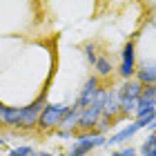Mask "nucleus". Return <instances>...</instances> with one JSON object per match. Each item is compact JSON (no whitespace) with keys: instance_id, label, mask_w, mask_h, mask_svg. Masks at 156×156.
<instances>
[{"instance_id":"nucleus-17","label":"nucleus","mask_w":156,"mask_h":156,"mask_svg":"<svg viewBox=\"0 0 156 156\" xmlns=\"http://www.w3.org/2000/svg\"><path fill=\"white\" fill-rule=\"evenodd\" d=\"M31 156H54V154H49V152H34Z\"/></svg>"},{"instance_id":"nucleus-7","label":"nucleus","mask_w":156,"mask_h":156,"mask_svg":"<svg viewBox=\"0 0 156 156\" xmlns=\"http://www.w3.org/2000/svg\"><path fill=\"white\" fill-rule=\"evenodd\" d=\"M78 123H80V109H78L76 105H72V107H67V112H65V116H62V120H60L58 129L76 134L78 132Z\"/></svg>"},{"instance_id":"nucleus-8","label":"nucleus","mask_w":156,"mask_h":156,"mask_svg":"<svg viewBox=\"0 0 156 156\" xmlns=\"http://www.w3.org/2000/svg\"><path fill=\"white\" fill-rule=\"evenodd\" d=\"M143 89H145V85H140L136 78H132V80H125L118 87V96L120 98H140L143 96Z\"/></svg>"},{"instance_id":"nucleus-10","label":"nucleus","mask_w":156,"mask_h":156,"mask_svg":"<svg viewBox=\"0 0 156 156\" xmlns=\"http://www.w3.org/2000/svg\"><path fill=\"white\" fill-rule=\"evenodd\" d=\"M136 132H138V125L136 123H127V127H123L120 132H116L114 136L107 138V147L109 145H120V143H125V140H129Z\"/></svg>"},{"instance_id":"nucleus-12","label":"nucleus","mask_w":156,"mask_h":156,"mask_svg":"<svg viewBox=\"0 0 156 156\" xmlns=\"http://www.w3.org/2000/svg\"><path fill=\"white\" fill-rule=\"evenodd\" d=\"M94 69H96V76H98V78H109L112 72H114V67H112V60L105 58V56H98Z\"/></svg>"},{"instance_id":"nucleus-13","label":"nucleus","mask_w":156,"mask_h":156,"mask_svg":"<svg viewBox=\"0 0 156 156\" xmlns=\"http://www.w3.org/2000/svg\"><path fill=\"white\" fill-rule=\"evenodd\" d=\"M140 154H143V156H156V134H150V136L143 140Z\"/></svg>"},{"instance_id":"nucleus-19","label":"nucleus","mask_w":156,"mask_h":156,"mask_svg":"<svg viewBox=\"0 0 156 156\" xmlns=\"http://www.w3.org/2000/svg\"><path fill=\"white\" fill-rule=\"evenodd\" d=\"M56 156H67V154H56Z\"/></svg>"},{"instance_id":"nucleus-16","label":"nucleus","mask_w":156,"mask_h":156,"mask_svg":"<svg viewBox=\"0 0 156 156\" xmlns=\"http://www.w3.org/2000/svg\"><path fill=\"white\" fill-rule=\"evenodd\" d=\"M85 58H87V62H91V65H96V60H98V56H96V47L94 45H85Z\"/></svg>"},{"instance_id":"nucleus-1","label":"nucleus","mask_w":156,"mask_h":156,"mask_svg":"<svg viewBox=\"0 0 156 156\" xmlns=\"http://www.w3.org/2000/svg\"><path fill=\"white\" fill-rule=\"evenodd\" d=\"M96 147H107V138L96 134V129L94 132H76L74 143L69 147L67 156H87Z\"/></svg>"},{"instance_id":"nucleus-6","label":"nucleus","mask_w":156,"mask_h":156,"mask_svg":"<svg viewBox=\"0 0 156 156\" xmlns=\"http://www.w3.org/2000/svg\"><path fill=\"white\" fill-rule=\"evenodd\" d=\"M0 125L7 127V129H20V125H23V107L5 105V109L0 112Z\"/></svg>"},{"instance_id":"nucleus-2","label":"nucleus","mask_w":156,"mask_h":156,"mask_svg":"<svg viewBox=\"0 0 156 156\" xmlns=\"http://www.w3.org/2000/svg\"><path fill=\"white\" fill-rule=\"evenodd\" d=\"M65 112H67V105H51V103H47L45 109H42V114H40V120H38V129H42V132L58 129Z\"/></svg>"},{"instance_id":"nucleus-9","label":"nucleus","mask_w":156,"mask_h":156,"mask_svg":"<svg viewBox=\"0 0 156 156\" xmlns=\"http://www.w3.org/2000/svg\"><path fill=\"white\" fill-rule=\"evenodd\" d=\"M136 80L145 87L150 85H156V65L154 62H143L140 69H136Z\"/></svg>"},{"instance_id":"nucleus-5","label":"nucleus","mask_w":156,"mask_h":156,"mask_svg":"<svg viewBox=\"0 0 156 156\" xmlns=\"http://www.w3.org/2000/svg\"><path fill=\"white\" fill-rule=\"evenodd\" d=\"M118 74L125 78V80H132L136 76V58H134V42L129 40L123 47V54H120V67Z\"/></svg>"},{"instance_id":"nucleus-4","label":"nucleus","mask_w":156,"mask_h":156,"mask_svg":"<svg viewBox=\"0 0 156 156\" xmlns=\"http://www.w3.org/2000/svg\"><path fill=\"white\" fill-rule=\"evenodd\" d=\"M98 89H101V78H98V76H89L87 80H85V85H83V89H80V94H78L74 105L80 112L87 109L91 105V101H94V96L98 94Z\"/></svg>"},{"instance_id":"nucleus-14","label":"nucleus","mask_w":156,"mask_h":156,"mask_svg":"<svg viewBox=\"0 0 156 156\" xmlns=\"http://www.w3.org/2000/svg\"><path fill=\"white\" fill-rule=\"evenodd\" d=\"M114 125V118H109V116H101L98 118V123H96V134H101V136H105V132L109 129V127Z\"/></svg>"},{"instance_id":"nucleus-11","label":"nucleus","mask_w":156,"mask_h":156,"mask_svg":"<svg viewBox=\"0 0 156 156\" xmlns=\"http://www.w3.org/2000/svg\"><path fill=\"white\" fill-rule=\"evenodd\" d=\"M105 116L109 118H118L120 116V96H118V89H109V98H107V105H105Z\"/></svg>"},{"instance_id":"nucleus-18","label":"nucleus","mask_w":156,"mask_h":156,"mask_svg":"<svg viewBox=\"0 0 156 156\" xmlns=\"http://www.w3.org/2000/svg\"><path fill=\"white\" fill-rule=\"evenodd\" d=\"M5 143H7V138H5V136H0V145H5Z\"/></svg>"},{"instance_id":"nucleus-3","label":"nucleus","mask_w":156,"mask_h":156,"mask_svg":"<svg viewBox=\"0 0 156 156\" xmlns=\"http://www.w3.org/2000/svg\"><path fill=\"white\" fill-rule=\"evenodd\" d=\"M45 94H42L40 98H36L31 105H25L23 107V125H20V129L23 132H29V129H36L38 127V120H40V114L42 109H45Z\"/></svg>"},{"instance_id":"nucleus-15","label":"nucleus","mask_w":156,"mask_h":156,"mask_svg":"<svg viewBox=\"0 0 156 156\" xmlns=\"http://www.w3.org/2000/svg\"><path fill=\"white\" fill-rule=\"evenodd\" d=\"M31 154H34V150L29 145H20V147H13L7 156H31Z\"/></svg>"}]
</instances>
